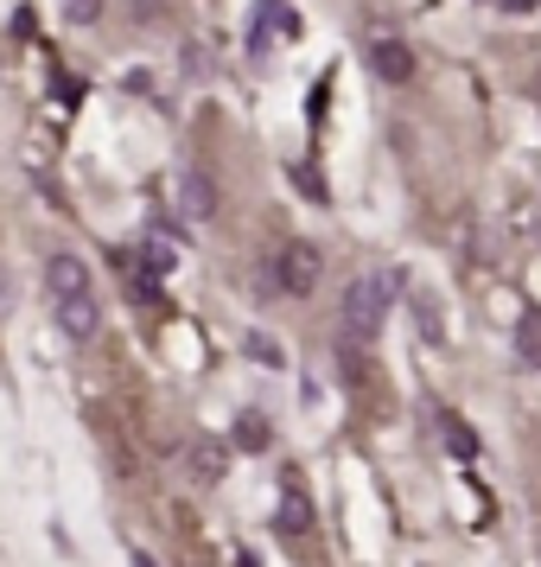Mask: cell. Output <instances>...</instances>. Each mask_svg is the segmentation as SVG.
I'll return each instance as SVG.
<instances>
[{"label": "cell", "instance_id": "obj_1", "mask_svg": "<svg viewBox=\"0 0 541 567\" xmlns=\"http://www.w3.org/2000/svg\"><path fill=\"white\" fill-rule=\"evenodd\" d=\"M388 300H395V275L388 268H370V275H357L344 287V344H370L383 332Z\"/></svg>", "mask_w": 541, "mask_h": 567}, {"label": "cell", "instance_id": "obj_2", "mask_svg": "<svg viewBox=\"0 0 541 567\" xmlns=\"http://www.w3.org/2000/svg\"><path fill=\"white\" fill-rule=\"evenodd\" d=\"M319 268H325V256H319L312 243H281V256H274L281 293H293V300H306L312 287H319Z\"/></svg>", "mask_w": 541, "mask_h": 567}, {"label": "cell", "instance_id": "obj_3", "mask_svg": "<svg viewBox=\"0 0 541 567\" xmlns=\"http://www.w3.org/2000/svg\"><path fill=\"white\" fill-rule=\"evenodd\" d=\"M370 71L383 83H408L414 78V52H408V39H395L388 27L370 32Z\"/></svg>", "mask_w": 541, "mask_h": 567}, {"label": "cell", "instance_id": "obj_4", "mask_svg": "<svg viewBox=\"0 0 541 567\" xmlns=\"http://www.w3.org/2000/svg\"><path fill=\"white\" fill-rule=\"evenodd\" d=\"M45 287H52V307H58V300H77V293H90V268H83L77 256H52Z\"/></svg>", "mask_w": 541, "mask_h": 567}, {"label": "cell", "instance_id": "obj_5", "mask_svg": "<svg viewBox=\"0 0 541 567\" xmlns=\"http://www.w3.org/2000/svg\"><path fill=\"white\" fill-rule=\"evenodd\" d=\"M58 326L77 338H96V326H103V307H96V293H77V300H58Z\"/></svg>", "mask_w": 541, "mask_h": 567}, {"label": "cell", "instance_id": "obj_6", "mask_svg": "<svg viewBox=\"0 0 541 567\" xmlns=\"http://www.w3.org/2000/svg\"><path fill=\"white\" fill-rule=\"evenodd\" d=\"M191 472H198V485H217L230 472V446L223 440H191Z\"/></svg>", "mask_w": 541, "mask_h": 567}, {"label": "cell", "instance_id": "obj_7", "mask_svg": "<svg viewBox=\"0 0 541 567\" xmlns=\"http://www.w3.org/2000/svg\"><path fill=\"white\" fill-rule=\"evenodd\" d=\"M516 358L529 363V370H541V307H529L516 319Z\"/></svg>", "mask_w": 541, "mask_h": 567}, {"label": "cell", "instance_id": "obj_8", "mask_svg": "<svg viewBox=\"0 0 541 567\" xmlns=\"http://www.w3.org/2000/svg\"><path fill=\"white\" fill-rule=\"evenodd\" d=\"M185 210H191L198 224H205L210 210H217V192H210V179H205V173H185Z\"/></svg>", "mask_w": 541, "mask_h": 567}, {"label": "cell", "instance_id": "obj_9", "mask_svg": "<svg viewBox=\"0 0 541 567\" xmlns=\"http://www.w3.org/2000/svg\"><path fill=\"white\" fill-rule=\"evenodd\" d=\"M281 529H287V536H306V529H312V511H306V497H300L293 485H287V497H281Z\"/></svg>", "mask_w": 541, "mask_h": 567}, {"label": "cell", "instance_id": "obj_10", "mask_svg": "<svg viewBox=\"0 0 541 567\" xmlns=\"http://www.w3.org/2000/svg\"><path fill=\"white\" fill-rule=\"evenodd\" d=\"M268 421H261V414H242V421H236V446H242V453H268Z\"/></svg>", "mask_w": 541, "mask_h": 567}, {"label": "cell", "instance_id": "obj_11", "mask_svg": "<svg viewBox=\"0 0 541 567\" xmlns=\"http://www.w3.org/2000/svg\"><path fill=\"white\" fill-rule=\"evenodd\" d=\"M446 446H452L459 460H471V453H478V440L465 434V421H446Z\"/></svg>", "mask_w": 541, "mask_h": 567}, {"label": "cell", "instance_id": "obj_12", "mask_svg": "<svg viewBox=\"0 0 541 567\" xmlns=\"http://www.w3.org/2000/svg\"><path fill=\"white\" fill-rule=\"evenodd\" d=\"M103 13V0H64V20H77V27H90Z\"/></svg>", "mask_w": 541, "mask_h": 567}, {"label": "cell", "instance_id": "obj_13", "mask_svg": "<svg viewBox=\"0 0 541 567\" xmlns=\"http://www.w3.org/2000/svg\"><path fill=\"white\" fill-rule=\"evenodd\" d=\"M7 300H13V281H7V268H0V319H7Z\"/></svg>", "mask_w": 541, "mask_h": 567}, {"label": "cell", "instance_id": "obj_14", "mask_svg": "<svg viewBox=\"0 0 541 567\" xmlns=\"http://www.w3.org/2000/svg\"><path fill=\"white\" fill-rule=\"evenodd\" d=\"M134 567H159V561H154V555H141V548H134Z\"/></svg>", "mask_w": 541, "mask_h": 567}, {"label": "cell", "instance_id": "obj_15", "mask_svg": "<svg viewBox=\"0 0 541 567\" xmlns=\"http://www.w3.org/2000/svg\"><path fill=\"white\" fill-rule=\"evenodd\" d=\"M503 7H510V13H522V7H535V0H503Z\"/></svg>", "mask_w": 541, "mask_h": 567}]
</instances>
